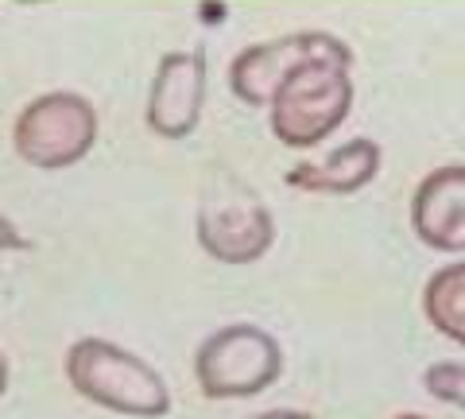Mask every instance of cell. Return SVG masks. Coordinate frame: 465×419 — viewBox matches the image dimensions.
Returning a JSON list of instances; mask_svg holds the SVG:
<instances>
[{"instance_id":"6da1fadb","label":"cell","mask_w":465,"mask_h":419,"mask_svg":"<svg viewBox=\"0 0 465 419\" xmlns=\"http://www.w3.org/2000/svg\"><path fill=\"white\" fill-rule=\"evenodd\" d=\"M63 373L82 400H90L113 415L163 419L171 412V388L159 377V369L140 354L124 350L121 342L97 334L70 342Z\"/></svg>"},{"instance_id":"7a4b0ae2","label":"cell","mask_w":465,"mask_h":419,"mask_svg":"<svg viewBox=\"0 0 465 419\" xmlns=\"http://www.w3.org/2000/svg\"><path fill=\"white\" fill-rule=\"evenodd\" d=\"M353 113V78L345 63L318 59L291 75L268 105V128L283 148H314Z\"/></svg>"},{"instance_id":"3957f363","label":"cell","mask_w":465,"mask_h":419,"mask_svg":"<svg viewBox=\"0 0 465 419\" xmlns=\"http://www.w3.org/2000/svg\"><path fill=\"white\" fill-rule=\"evenodd\" d=\"M283 377V345L256 323H229L194 350V381L206 400H249Z\"/></svg>"},{"instance_id":"277c9868","label":"cell","mask_w":465,"mask_h":419,"mask_svg":"<svg viewBox=\"0 0 465 419\" xmlns=\"http://www.w3.org/2000/svg\"><path fill=\"white\" fill-rule=\"evenodd\" d=\"M194 234L217 264H256L275 244V218L244 179L217 175L202 186Z\"/></svg>"},{"instance_id":"5b68a950","label":"cell","mask_w":465,"mask_h":419,"mask_svg":"<svg viewBox=\"0 0 465 419\" xmlns=\"http://www.w3.org/2000/svg\"><path fill=\"white\" fill-rule=\"evenodd\" d=\"M97 144V109L74 90H51L32 97L12 125V148L39 171H63L82 164Z\"/></svg>"},{"instance_id":"8992f818","label":"cell","mask_w":465,"mask_h":419,"mask_svg":"<svg viewBox=\"0 0 465 419\" xmlns=\"http://www.w3.org/2000/svg\"><path fill=\"white\" fill-rule=\"evenodd\" d=\"M318 59H333L353 66V47L333 32H287L252 47L237 51V59L229 63V90L237 94L244 105H272L275 90L295 75L299 66L318 63Z\"/></svg>"},{"instance_id":"52a82bcc","label":"cell","mask_w":465,"mask_h":419,"mask_svg":"<svg viewBox=\"0 0 465 419\" xmlns=\"http://www.w3.org/2000/svg\"><path fill=\"white\" fill-rule=\"evenodd\" d=\"M210 66L202 51H167L155 63L148 85V105H143V125L159 140H186L202 121L206 109Z\"/></svg>"},{"instance_id":"ba28073f","label":"cell","mask_w":465,"mask_h":419,"mask_svg":"<svg viewBox=\"0 0 465 419\" xmlns=\"http://www.w3.org/2000/svg\"><path fill=\"white\" fill-rule=\"evenodd\" d=\"M411 229L434 253H465V164H442L419 179L411 195Z\"/></svg>"},{"instance_id":"9c48e42d","label":"cell","mask_w":465,"mask_h":419,"mask_svg":"<svg viewBox=\"0 0 465 419\" xmlns=\"http://www.w3.org/2000/svg\"><path fill=\"white\" fill-rule=\"evenodd\" d=\"M381 164H384L381 144L369 136H353V140L338 144V148H330L322 160L295 164L287 171V186H295L302 195L345 198V195H357V191H365L369 183H376Z\"/></svg>"},{"instance_id":"30bf717a","label":"cell","mask_w":465,"mask_h":419,"mask_svg":"<svg viewBox=\"0 0 465 419\" xmlns=\"http://www.w3.org/2000/svg\"><path fill=\"white\" fill-rule=\"evenodd\" d=\"M423 319L454 345H465V260L442 264L423 287Z\"/></svg>"},{"instance_id":"8fae6325","label":"cell","mask_w":465,"mask_h":419,"mask_svg":"<svg viewBox=\"0 0 465 419\" xmlns=\"http://www.w3.org/2000/svg\"><path fill=\"white\" fill-rule=\"evenodd\" d=\"M423 388L427 396H434L439 404L465 412V365L461 361H434L423 373Z\"/></svg>"},{"instance_id":"7c38bea8","label":"cell","mask_w":465,"mask_h":419,"mask_svg":"<svg viewBox=\"0 0 465 419\" xmlns=\"http://www.w3.org/2000/svg\"><path fill=\"white\" fill-rule=\"evenodd\" d=\"M16 249H27V241L20 237L16 222H12L8 214H0V253H16Z\"/></svg>"},{"instance_id":"4fadbf2b","label":"cell","mask_w":465,"mask_h":419,"mask_svg":"<svg viewBox=\"0 0 465 419\" xmlns=\"http://www.w3.org/2000/svg\"><path fill=\"white\" fill-rule=\"evenodd\" d=\"M252 419H314L311 412H299V408H275V412H260Z\"/></svg>"},{"instance_id":"5bb4252c","label":"cell","mask_w":465,"mask_h":419,"mask_svg":"<svg viewBox=\"0 0 465 419\" xmlns=\"http://www.w3.org/2000/svg\"><path fill=\"white\" fill-rule=\"evenodd\" d=\"M8 381H12V369H8L5 350H0V400H5V393H8Z\"/></svg>"},{"instance_id":"9a60e30c","label":"cell","mask_w":465,"mask_h":419,"mask_svg":"<svg viewBox=\"0 0 465 419\" xmlns=\"http://www.w3.org/2000/svg\"><path fill=\"white\" fill-rule=\"evenodd\" d=\"M391 419H430V415H419V412H400V415H391Z\"/></svg>"}]
</instances>
